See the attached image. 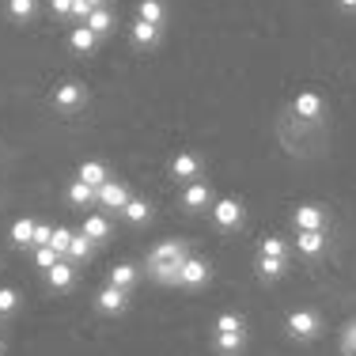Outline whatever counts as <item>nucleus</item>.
<instances>
[{"mask_svg":"<svg viewBox=\"0 0 356 356\" xmlns=\"http://www.w3.org/2000/svg\"><path fill=\"white\" fill-rule=\"evenodd\" d=\"M76 178H80V182H88L91 190H99L103 182H110V171H106V163H99V159H88V163H80Z\"/></svg>","mask_w":356,"mask_h":356,"instance_id":"16","label":"nucleus"},{"mask_svg":"<svg viewBox=\"0 0 356 356\" xmlns=\"http://www.w3.org/2000/svg\"><path fill=\"white\" fill-rule=\"evenodd\" d=\"M122 216L129 220V224H148V220H152V205H148V201H140V197H129V205L122 209Z\"/></svg>","mask_w":356,"mask_h":356,"instance_id":"26","label":"nucleus"},{"mask_svg":"<svg viewBox=\"0 0 356 356\" xmlns=\"http://www.w3.org/2000/svg\"><path fill=\"white\" fill-rule=\"evenodd\" d=\"M49 12L54 15H72V0H49Z\"/></svg>","mask_w":356,"mask_h":356,"instance_id":"35","label":"nucleus"},{"mask_svg":"<svg viewBox=\"0 0 356 356\" xmlns=\"http://www.w3.org/2000/svg\"><path fill=\"white\" fill-rule=\"evenodd\" d=\"M91 247H95V243H91L83 232H72V243H69V250H65V258H69L72 266H76V261H88L91 258Z\"/></svg>","mask_w":356,"mask_h":356,"instance_id":"20","label":"nucleus"},{"mask_svg":"<svg viewBox=\"0 0 356 356\" xmlns=\"http://www.w3.org/2000/svg\"><path fill=\"white\" fill-rule=\"evenodd\" d=\"M57 261H61V254H57L54 247H35V266L38 269H54Z\"/></svg>","mask_w":356,"mask_h":356,"instance_id":"29","label":"nucleus"},{"mask_svg":"<svg viewBox=\"0 0 356 356\" xmlns=\"http://www.w3.org/2000/svg\"><path fill=\"white\" fill-rule=\"evenodd\" d=\"M19 307V292L15 288H0V315H15Z\"/></svg>","mask_w":356,"mask_h":356,"instance_id":"30","label":"nucleus"},{"mask_svg":"<svg viewBox=\"0 0 356 356\" xmlns=\"http://www.w3.org/2000/svg\"><path fill=\"white\" fill-rule=\"evenodd\" d=\"M106 284H114V288H125L129 292L133 284H137V266H129V261H122V266H114L110 269V281Z\"/></svg>","mask_w":356,"mask_h":356,"instance_id":"24","label":"nucleus"},{"mask_svg":"<svg viewBox=\"0 0 356 356\" xmlns=\"http://www.w3.org/2000/svg\"><path fill=\"white\" fill-rule=\"evenodd\" d=\"M284 330H288L292 341H315V337L322 334V315L311 311V307H300V311H292V315L284 318Z\"/></svg>","mask_w":356,"mask_h":356,"instance_id":"2","label":"nucleus"},{"mask_svg":"<svg viewBox=\"0 0 356 356\" xmlns=\"http://www.w3.org/2000/svg\"><path fill=\"white\" fill-rule=\"evenodd\" d=\"M213 205V190H209V182H186V190H182V209L186 213H201V209H209Z\"/></svg>","mask_w":356,"mask_h":356,"instance_id":"9","label":"nucleus"},{"mask_svg":"<svg viewBox=\"0 0 356 356\" xmlns=\"http://www.w3.org/2000/svg\"><path fill=\"white\" fill-rule=\"evenodd\" d=\"M129 197H133V190L122 182V178H110V182H103L95 190V205L110 209V213H122V209L129 205Z\"/></svg>","mask_w":356,"mask_h":356,"instance_id":"4","label":"nucleus"},{"mask_svg":"<svg viewBox=\"0 0 356 356\" xmlns=\"http://www.w3.org/2000/svg\"><path fill=\"white\" fill-rule=\"evenodd\" d=\"M201 171H205V159H201L197 152H178V156L171 159V175L178 178V182H197Z\"/></svg>","mask_w":356,"mask_h":356,"instance_id":"8","label":"nucleus"},{"mask_svg":"<svg viewBox=\"0 0 356 356\" xmlns=\"http://www.w3.org/2000/svg\"><path fill=\"white\" fill-rule=\"evenodd\" d=\"M83 99H88V91H83V83H76V80L57 83V88H54V106L57 110H80Z\"/></svg>","mask_w":356,"mask_h":356,"instance_id":"10","label":"nucleus"},{"mask_svg":"<svg viewBox=\"0 0 356 356\" xmlns=\"http://www.w3.org/2000/svg\"><path fill=\"white\" fill-rule=\"evenodd\" d=\"M292 224L296 232H326V213H322V205H300L292 213Z\"/></svg>","mask_w":356,"mask_h":356,"instance_id":"11","label":"nucleus"},{"mask_svg":"<svg viewBox=\"0 0 356 356\" xmlns=\"http://www.w3.org/2000/svg\"><path fill=\"white\" fill-rule=\"evenodd\" d=\"M4 12H8V19H12V23H31V19H35V12H38V0H8Z\"/></svg>","mask_w":356,"mask_h":356,"instance_id":"19","label":"nucleus"},{"mask_svg":"<svg viewBox=\"0 0 356 356\" xmlns=\"http://www.w3.org/2000/svg\"><path fill=\"white\" fill-rule=\"evenodd\" d=\"M46 281H49V288H54V292H69L72 281H76V266L61 258L54 269H46Z\"/></svg>","mask_w":356,"mask_h":356,"instance_id":"13","label":"nucleus"},{"mask_svg":"<svg viewBox=\"0 0 356 356\" xmlns=\"http://www.w3.org/2000/svg\"><path fill=\"white\" fill-rule=\"evenodd\" d=\"M190 258V243L186 239H163L148 250V277L159 284H178V269Z\"/></svg>","mask_w":356,"mask_h":356,"instance_id":"1","label":"nucleus"},{"mask_svg":"<svg viewBox=\"0 0 356 356\" xmlns=\"http://www.w3.org/2000/svg\"><path fill=\"white\" fill-rule=\"evenodd\" d=\"M95 46H99V35L88 27V23H80V27H72L69 31V49H76V54H95Z\"/></svg>","mask_w":356,"mask_h":356,"instance_id":"14","label":"nucleus"},{"mask_svg":"<svg viewBox=\"0 0 356 356\" xmlns=\"http://www.w3.org/2000/svg\"><path fill=\"white\" fill-rule=\"evenodd\" d=\"M88 4H91V8H106V0H88Z\"/></svg>","mask_w":356,"mask_h":356,"instance_id":"37","label":"nucleus"},{"mask_svg":"<svg viewBox=\"0 0 356 356\" xmlns=\"http://www.w3.org/2000/svg\"><path fill=\"white\" fill-rule=\"evenodd\" d=\"M292 114L300 118V122H322V118H326V99H322L318 91H300V95L292 99Z\"/></svg>","mask_w":356,"mask_h":356,"instance_id":"6","label":"nucleus"},{"mask_svg":"<svg viewBox=\"0 0 356 356\" xmlns=\"http://www.w3.org/2000/svg\"><path fill=\"white\" fill-rule=\"evenodd\" d=\"M337 4H341L345 12H356V0H337Z\"/></svg>","mask_w":356,"mask_h":356,"instance_id":"36","label":"nucleus"},{"mask_svg":"<svg viewBox=\"0 0 356 356\" xmlns=\"http://www.w3.org/2000/svg\"><path fill=\"white\" fill-rule=\"evenodd\" d=\"M83 235H88L91 243H103L110 239V220L106 216H83V227H80Z\"/></svg>","mask_w":356,"mask_h":356,"instance_id":"22","label":"nucleus"},{"mask_svg":"<svg viewBox=\"0 0 356 356\" xmlns=\"http://www.w3.org/2000/svg\"><path fill=\"white\" fill-rule=\"evenodd\" d=\"M243 345H247V326L243 330H224V334H213V349L220 356H239Z\"/></svg>","mask_w":356,"mask_h":356,"instance_id":"12","label":"nucleus"},{"mask_svg":"<svg viewBox=\"0 0 356 356\" xmlns=\"http://www.w3.org/2000/svg\"><path fill=\"white\" fill-rule=\"evenodd\" d=\"M159 31H163V27H152V23L137 19V23L129 27V38H133V46H137V49H152V46L159 42Z\"/></svg>","mask_w":356,"mask_h":356,"instance_id":"17","label":"nucleus"},{"mask_svg":"<svg viewBox=\"0 0 356 356\" xmlns=\"http://www.w3.org/2000/svg\"><path fill=\"white\" fill-rule=\"evenodd\" d=\"M91 12H95V8H91L88 0H72V19H76V23H88Z\"/></svg>","mask_w":356,"mask_h":356,"instance_id":"34","label":"nucleus"},{"mask_svg":"<svg viewBox=\"0 0 356 356\" xmlns=\"http://www.w3.org/2000/svg\"><path fill=\"white\" fill-rule=\"evenodd\" d=\"M209 281H213V266H209L205 258H197V254H190V258L182 261V269H178V288L197 292V288H205Z\"/></svg>","mask_w":356,"mask_h":356,"instance_id":"3","label":"nucleus"},{"mask_svg":"<svg viewBox=\"0 0 356 356\" xmlns=\"http://www.w3.org/2000/svg\"><path fill=\"white\" fill-rule=\"evenodd\" d=\"M69 243H72V227H54V239H49V247L61 254V258H65V250H69Z\"/></svg>","mask_w":356,"mask_h":356,"instance_id":"31","label":"nucleus"},{"mask_svg":"<svg viewBox=\"0 0 356 356\" xmlns=\"http://www.w3.org/2000/svg\"><path fill=\"white\" fill-rule=\"evenodd\" d=\"M49 239H54V227H49V224H35V243H31V247H49Z\"/></svg>","mask_w":356,"mask_h":356,"instance_id":"33","label":"nucleus"},{"mask_svg":"<svg viewBox=\"0 0 356 356\" xmlns=\"http://www.w3.org/2000/svg\"><path fill=\"white\" fill-rule=\"evenodd\" d=\"M69 205H76V209H88V205H95V190H91L88 182H76L69 186Z\"/></svg>","mask_w":356,"mask_h":356,"instance_id":"25","label":"nucleus"},{"mask_svg":"<svg viewBox=\"0 0 356 356\" xmlns=\"http://www.w3.org/2000/svg\"><path fill=\"white\" fill-rule=\"evenodd\" d=\"M288 273V258H258V277L261 281H281Z\"/></svg>","mask_w":356,"mask_h":356,"instance_id":"23","label":"nucleus"},{"mask_svg":"<svg viewBox=\"0 0 356 356\" xmlns=\"http://www.w3.org/2000/svg\"><path fill=\"white\" fill-rule=\"evenodd\" d=\"M137 19L152 23V27H163V19H167V4H163V0H140V4H137Z\"/></svg>","mask_w":356,"mask_h":356,"instance_id":"18","label":"nucleus"},{"mask_svg":"<svg viewBox=\"0 0 356 356\" xmlns=\"http://www.w3.org/2000/svg\"><path fill=\"white\" fill-rule=\"evenodd\" d=\"M88 27L95 31L99 38H103V35H110V27H114V15H110V8H95V12L88 15Z\"/></svg>","mask_w":356,"mask_h":356,"instance_id":"27","label":"nucleus"},{"mask_svg":"<svg viewBox=\"0 0 356 356\" xmlns=\"http://www.w3.org/2000/svg\"><path fill=\"white\" fill-rule=\"evenodd\" d=\"M8 239H12L15 243V247H31V243H35V220H27V216H23V220H15V224H12V232H8Z\"/></svg>","mask_w":356,"mask_h":356,"instance_id":"21","label":"nucleus"},{"mask_svg":"<svg viewBox=\"0 0 356 356\" xmlns=\"http://www.w3.org/2000/svg\"><path fill=\"white\" fill-rule=\"evenodd\" d=\"M95 307L103 311V315H125V307H129V292H125V288H114V284H103L95 292Z\"/></svg>","mask_w":356,"mask_h":356,"instance_id":"7","label":"nucleus"},{"mask_svg":"<svg viewBox=\"0 0 356 356\" xmlns=\"http://www.w3.org/2000/svg\"><path fill=\"white\" fill-rule=\"evenodd\" d=\"M296 250L303 258H318L326 250V232H296Z\"/></svg>","mask_w":356,"mask_h":356,"instance_id":"15","label":"nucleus"},{"mask_svg":"<svg viewBox=\"0 0 356 356\" xmlns=\"http://www.w3.org/2000/svg\"><path fill=\"white\" fill-rule=\"evenodd\" d=\"M243 205L235 197H220V201H213V220H216V227L220 232H239L243 227Z\"/></svg>","mask_w":356,"mask_h":356,"instance_id":"5","label":"nucleus"},{"mask_svg":"<svg viewBox=\"0 0 356 356\" xmlns=\"http://www.w3.org/2000/svg\"><path fill=\"white\" fill-rule=\"evenodd\" d=\"M341 353L345 356H356V318L345 322V330H341Z\"/></svg>","mask_w":356,"mask_h":356,"instance_id":"32","label":"nucleus"},{"mask_svg":"<svg viewBox=\"0 0 356 356\" xmlns=\"http://www.w3.org/2000/svg\"><path fill=\"white\" fill-rule=\"evenodd\" d=\"M258 258H288V243L277 239V235H269V239L258 243Z\"/></svg>","mask_w":356,"mask_h":356,"instance_id":"28","label":"nucleus"}]
</instances>
